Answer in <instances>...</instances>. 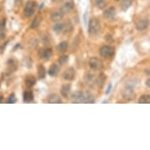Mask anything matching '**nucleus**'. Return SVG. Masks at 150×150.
<instances>
[{"mask_svg": "<svg viewBox=\"0 0 150 150\" xmlns=\"http://www.w3.org/2000/svg\"><path fill=\"white\" fill-rule=\"evenodd\" d=\"M38 77L40 79H44L46 77V69L42 64L38 67Z\"/></svg>", "mask_w": 150, "mask_h": 150, "instance_id": "412c9836", "label": "nucleus"}, {"mask_svg": "<svg viewBox=\"0 0 150 150\" xmlns=\"http://www.w3.org/2000/svg\"><path fill=\"white\" fill-rule=\"evenodd\" d=\"M76 77V71L73 68H68L63 73V78L66 81H72Z\"/></svg>", "mask_w": 150, "mask_h": 150, "instance_id": "6e6552de", "label": "nucleus"}, {"mask_svg": "<svg viewBox=\"0 0 150 150\" xmlns=\"http://www.w3.org/2000/svg\"><path fill=\"white\" fill-rule=\"evenodd\" d=\"M71 91V86L69 84H64L61 88V94L64 98H68Z\"/></svg>", "mask_w": 150, "mask_h": 150, "instance_id": "2eb2a0df", "label": "nucleus"}, {"mask_svg": "<svg viewBox=\"0 0 150 150\" xmlns=\"http://www.w3.org/2000/svg\"><path fill=\"white\" fill-rule=\"evenodd\" d=\"M89 65L91 67V69L94 71H99L103 68V62L98 57H92L89 60Z\"/></svg>", "mask_w": 150, "mask_h": 150, "instance_id": "7ed1b4c3", "label": "nucleus"}, {"mask_svg": "<svg viewBox=\"0 0 150 150\" xmlns=\"http://www.w3.org/2000/svg\"><path fill=\"white\" fill-rule=\"evenodd\" d=\"M68 46H69L68 42H65V41H62V42H61L59 44L57 45V49L59 52H64L67 50V48H68Z\"/></svg>", "mask_w": 150, "mask_h": 150, "instance_id": "393cba45", "label": "nucleus"}, {"mask_svg": "<svg viewBox=\"0 0 150 150\" xmlns=\"http://www.w3.org/2000/svg\"><path fill=\"white\" fill-rule=\"evenodd\" d=\"M116 1H119V0H116Z\"/></svg>", "mask_w": 150, "mask_h": 150, "instance_id": "4c0bfd02", "label": "nucleus"}, {"mask_svg": "<svg viewBox=\"0 0 150 150\" xmlns=\"http://www.w3.org/2000/svg\"><path fill=\"white\" fill-rule=\"evenodd\" d=\"M68 61H69V56L68 55H62L59 57V60H58V62L61 64H65Z\"/></svg>", "mask_w": 150, "mask_h": 150, "instance_id": "c756f323", "label": "nucleus"}, {"mask_svg": "<svg viewBox=\"0 0 150 150\" xmlns=\"http://www.w3.org/2000/svg\"><path fill=\"white\" fill-rule=\"evenodd\" d=\"M58 72H59V67L57 64H53L50 67L49 71H48V74L50 75V76H56Z\"/></svg>", "mask_w": 150, "mask_h": 150, "instance_id": "6ab92c4d", "label": "nucleus"}, {"mask_svg": "<svg viewBox=\"0 0 150 150\" xmlns=\"http://www.w3.org/2000/svg\"><path fill=\"white\" fill-rule=\"evenodd\" d=\"M40 23H41V17H35L32 20V22L31 24V28H36L40 26Z\"/></svg>", "mask_w": 150, "mask_h": 150, "instance_id": "bb28decb", "label": "nucleus"}, {"mask_svg": "<svg viewBox=\"0 0 150 150\" xmlns=\"http://www.w3.org/2000/svg\"><path fill=\"white\" fill-rule=\"evenodd\" d=\"M84 81L86 83V85H88L91 87H93L94 84H96V79L93 75H92L90 72H86L84 76Z\"/></svg>", "mask_w": 150, "mask_h": 150, "instance_id": "1a4fd4ad", "label": "nucleus"}, {"mask_svg": "<svg viewBox=\"0 0 150 150\" xmlns=\"http://www.w3.org/2000/svg\"><path fill=\"white\" fill-rule=\"evenodd\" d=\"M0 86H1V82H0Z\"/></svg>", "mask_w": 150, "mask_h": 150, "instance_id": "e433bc0d", "label": "nucleus"}, {"mask_svg": "<svg viewBox=\"0 0 150 150\" xmlns=\"http://www.w3.org/2000/svg\"><path fill=\"white\" fill-rule=\"evenodd\" d=\"M73 29V26H72V24L71 23V21H66L63 24V32L64 33H68V32H71Z\"/></svg>", "mask_w": 150, "mask_h": 150, "instance_id": "4be33fe9", "label": "nucleus"}, {"mask_svg": "<svg viewBox=\"0 0 150 150\" xmlns=\"http://www.w3.org/2000/svg\"><path fill=\"white\" fill-rule=\"evenodd\" d=\"M17 101V98H16V97H15L14 93H12L10 97H9V98L7 100V102L9 104H13L15 103Z\"/></svg>", "mask_w": 150, "mask_h": 150, "instance_id": "2f4dec72", "label": "nucleus"}, {"mask_svg": "<svg viewBox=\"0 0 150 150\" xmlns=\"http://www.w3.org/2000/svg\"><path fill=\"white\" fill-rule=\"evenodd\" d=\"M112 85L110 83L108 86V87H107V90H106V91H105L106 94H108V93H110V91H111V90H112Z\"/></svg>", "mask_w": 150, "mask_h": 150, "instance_id": "473e14b6", "label": "nucleus"}, {"mask_svg": "<svg viewBox=\"0 0 150 150\" xmlns=\"http://www.w3.org/2000/svg\"><path fill=\"white\" fill-rule=\"evenodd\" d=\"M47 101H48V103L50 104H61L62 102L61 98L56 93L50 94L47 98Z\"/></svg>", "mask_w": 150, "mask_h": 150, "instance_id": "f8f14e48", "label": "nucleus"}, {"mask_svg": "<svg viewBox=\"0 0 150 150\" xmlns=\"http://www.w3.org/2000/svg\"><path fill=\"white\" fill-rule=\"evenodd\" d=\"M36 83V79L33 76H28L25 79V86H27L28 88H31L34 86Z\"/></svg>", "mask_w": 150, "mask_h": 150, "instance_id": "a211bd4d", "label": "nucleus"}, {"mask_svg": "<svg viewBox=\"0 0 150 150\" xmlns=\"http://www.w3.org/2000/svg\"><path fill=\"white\" fill-rule=\"evenodd\" d=\"M84 96H85V103H94V101H95V99H94V97L91 92H86V93H84Z\"/></svg>", "mask_w": 150, "mask_h": 150, "instance_id": "aec40b11", "label": "nucleus"}, {"mask_svg": "<svg viewBox=\"0 0 150 150\" xmlns=\"http://www.w3.org/2000/svg\"><path fill=\"white\" fill-rule=\"evenodd\" d=\"M116 11L115 7L113 6H111V7L106 9L103 13L104 17L107 18V19H112L115 16H116Z\"/></svg>", "mask_w": 150, "mask_h": 150, "instance_id": "9b49d317", "label": "nucleus"}, {"mask_svg": "<svg viewBox=\"0 0 150 150\" xmlns=\"http://www.w3.org/2000/svg\"><path fill=\"white\" fill-rule=\"evenodd\" d=\"M138 103L140 104H150V94L142 95L138 99Z\"/></svg>", "mask_w": 150, "mask_h": 150, "instance_id": "b1692460", "label": "nucleus"}, {"mask_svg": "<svg viewBox=\"0 0 150 150\" xmlns=\"http://www.w3.org/2000/svg\"><path fill=\"white\" fill-rule=\"evenodd\" d=\"M7 68L10 71H14L17 70V64L14 60L10 59L7 62Z\"/></svg>", "mask_w": 150, "mask_h": 150, "instance_id": "5701e85b", "label": "nucleus"}, {"mask_svg": "<svg viewBox=\"0 0 150 150\" xmlns=\"http://www.w3.org/2000/svg\"><path fill=\"white\" fill-rule=\"evenodd\" d=\"M114 53H115V49L110 46H104L100 49V54L101 55V57L105 58H109L112 57Z\"/></svg>", "mask_w": 150, "mask_h": 150, "instance_id": "39448f33", "label": "nucleus"}, {"mask_svg": "<svg viewBox=\"0 0 150 150\" xmlns=\"http://www.w3.org/2000/svg\"><path fill=\"white\" fill-rule=\"evenodd\" d=\"M145 84H146V86H147L149 88H150V78L146 80V82H145Z\"/></svg>", "mask_w": 150, "mask_h": 150, "instance_id": "72a5a7b5", "label": "nucleus"}, {"mask_svg": "<svg viewBox=\"0 0 150 150\" xmlns=\"http://www.w3.org/2000/svg\"><path fill=\"white\" fill-rule=\"evenodd\" d=\"M53 29H54V31L57 34H59V33H61V32L63 31V25H62V24H56V25H54V28H53Z\"/></svg>", "mask_w": 150, "mask_h": 150, "instance_id": "cd10ccee", "label": "nucleus"}, {"mask_svg": "<svg viewBox=\"0 0 150 150\" xmlns=\"http://www.w3.org/2000/svg\"><path fill=\"white\" fill-rule=\"evenodd\" d=\"M63 0H53V2L54 3H60V2H62Z\"/></svg>", "mask_w": 150, "mask_h": 150, "instance_id": "f704fd0d", "label": "nucleus"}, {"mask_svg": "<svg viewBox=\"0 0 150 150\" xmlns=\"http://www.w3.org/2000/svg\"><path fill=\"white\" fill-rule=\"evenodd\" d=\"M74 7V3L72 1H69L62 6V8H61V11H62L64 14L65 13H68L69 12H70Z\"/></svg>", "mask_w": 150, "mask_h": 150, "instance_id": "ddd939ff", "label": "nucleus"}, {"mask_svg": "<svg viewBox=\"0 0 150 150\" xmlns=\"http://www.w3.org/2000/svg\"><path fill=\"white\" fill-rule=\"evenodd\" d=\"M2 101H3V97L0 96V103L2 102Z\"/></svg>", "mask_w": 150, "mask_h": 150, "instance_id": "c9c22d12", "label": "nucleus"}, {"mask_svg": "<svg viewBox=\"0 0 150 150\" xmlns=\"http://www.w3.org/2000/svg\"><path fill=\"white\" fill-rule=\"evenodd\" d=\"M34 99V96H33V93L31 91H26L23 93V100L24 102L26 103H30L32 102Z\"/></svg>", "mask_w": 150, "mask_h": 150, "instance_id": "dca6fc26", "label": "nucleus"}, {"mask_svg": "<svg viewBox=\"0 0 150 150\" xmlns=\"http://www.w3.org/2000/svg\"><path fill=\"white\" fill-rule=\"evenodd\" d=\"M100 29V22L96 18H92L90 20L88 25V32L92 35H96Z\"/></svg>", "mask_w": 150, "mask_h": 150, "instance_id": "f03ea898", "label": "nucleus"}, {"mask_svg": "<svg viewBox=\"0 0 150 150\" xmlns=\"http://www.w3.org/2000/svg\"><path fill=\"white\" fill-rule=\"evenodd\" d=\"M149 25V21L147 19H142L136 23V28L138 31H144L148 28Z\"/></svg>", "mask_w": 150, "mask_h": 150, "instance_id": "9d476101", "label": "nucleus"}, {"mask_svg": "<svg viewBox=\"0 0 150 150\" xmlns=\"http://www.w3.org/2000/svg\"><path fill=\"white\" fill-rule=\"evenodd\" d=\"M132 4V0H123L121 3V7L123 11H126Z\"/></svg>", "mask_w": 150, "mask_h": 150, "instance_id": "a878e982", "label": "nucleus"}, {"mask_svg": "<svg viewBox=\"0 0 150 150\" xmlns=\"http://www.w3.org/2000/svg\"><path fill=\"white\" fill-rule=\"evenodd\" d=\"M6 24V20L5 18L0 20V32H3V31L5 30Z\"/></svg>", "mask_w": 150, "mask_h": 150, "instance_id": "7c9ffc66", "label": "nucleus"}, {"mask_svg": "<svg viewBox=\"0 0 150 150\" xmlns=\"http://www.w3.org/2000/svg\"><path fill=\"white\" fill-rule=\"evenodd\" d=\"M36 9L37 4L35 1H34V0H29V1H28L25 6V10H24L25 15L26 17H31V16L34 14Z\"/></svg>", "mask_w": 150, "mask_h": 150, "instance_id": "f257e3e1", "label": "nucleus"}, {"mask_svg": "<svg viewBox=\"0 0 150 150\" xmlns=\"http://www.w3.org/2000/svg\"><path fill=\"white\" fill-rule=\"evenodd\" d=\"M95 4H96L97 7H98L99 9H103L106 6V3L105 2V0H96Z\"/></svg>", "mask_w": 150, "mask_h": 150, "instance_id": "c85d7f7f", "label": "nucleus"}, {"mask_svg": "<svg viewBox=\"0 0 150 150\" xmlns=\"http://www.w3.org/2000/svg\"><path fill=\"white\" fill-rule=\"evenodd\" d=\"M71 101L73 103H85V96L81 91H76L71 96Z\"/></svg>", "mask_w": 150, "mask_h": 150, "instance_id": "0eeeda50", "label": "nucleus"}, {"mask_svg": "<svg viewBox=\"0 0 150 150\" xmlns=\"http://www.w3.org/2000/svg\"><path fill=\"white\" fill-rule=\"evenodd\" d=\"M121 94L123 98L127 101H132L135 98V93L130 86H127L123 89L121 92Z\"/></svg>", "mask_w": 150, "mask_h": 150, "instance_id": "20e7f679", "label": "nucleus"}, {"mask_svg": "<svg viewBox=\"0 0 150 150\" xmlns=\"http://www.w3.org/2000/svg\"><path fill=\"white\" fill-rule=\"evenodd\" d=\"M51 20L53 21H55V22H57V21H60L61 20L63 19L64 17V13L60 10H57V11H54L51 13Z\"/></svg>", "mask_w": 150, "mask_h": 150, "instance_id": "4468645a", "label": "nucleus"}, {"mask_svg": "<svg viewBox=\"0 0 150 150\" xmlns=\"http://www.w3.org/2000/svg\"><path fill=\"white\" fill-rule=\"evenodd\" d=\"M38 54L41 60L48 61L52 57L53 52H52V49L50 48H41L38 52Z\"/></svg>", "mask_w": 150, "mask_h": 150, "instance_id": "423d86ee", "label": "nucleus"}, {"mask_svg": "<svg viewBox=\"0 0 150 150\" xmlns=\"http://www.w3.org/2000/svg\"><path fill=\"white\" fill-rule=\"evenodd\" d=\"M106 79H107V77L104 73H100L99 74V76H98V78L96 79V84L97 86L101 88V87H103L105 83Z\"/></svg>", "mask_w": 150, "mask_h": 150, "instance_id": "f3484780", "label": "nucleus"}]
</instances>
